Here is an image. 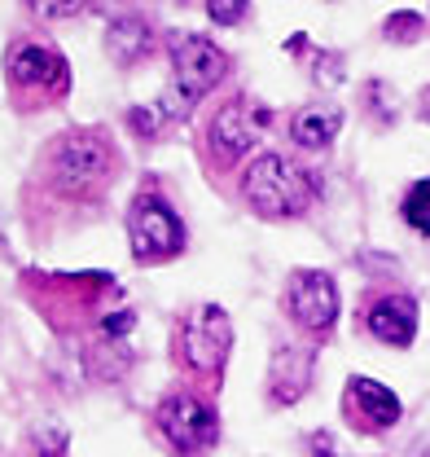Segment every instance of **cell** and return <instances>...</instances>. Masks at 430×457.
<instances>
[{
	"label": "cell",
	"mask_w": 430,
	"mask_h": 457,
	"mask_svg": "<svg viewBox=\"0 0 430 457\" xmlns=\"http://www.w3.org/2000/svg\"><path fill=\"white\" fill-rule=\"evenodd\" d=\"M207 13H211L219 27H233V22H242L246 0H207Z\"/></svg>",
	"instance_id": "e0dca14e"
},
{
	"label": "cell",
	"mask_w": 430,
	"mask_h": 457,
	"mask_svg": "<svg viewBox=\"0 0 430 457\" xmlns=\"http://www.w3.org/2000/svg\"><path fill=\"white\" fill-rule=\"evenodd\" d=\"M264 128H269V111L251 97H237L211 119V150L219 159H242L255 150Z\"/></svg>",
	"instance_id": "ba28073f"
},
{
	"label": "cell",
	"mask_w": 430,
	"mask_h": 457,
	"mask_svg": "<svg viewBox=\"0 0 430 457\" xmlns=\"http://www.w3.org/2000/svg\"><path fill=\"white\" fill-rule=\"evenodd\" d=\"M9 79L22 88H62L70 79V66L62 62L57 49L40 40H13L9 49Z\"/></svg>",
	"instance_id": "9c48e42d"
},
{
	"label": "cell",
	"mask_w": 430,
	"mask_h": 457,
	"mask_svg": "<svg viewBox=\"0 0 430 457\" xmlns=\"http://www.w3.org/2000/svg\"><path fill=\"white\" fill-rule=\"evenodd\" d=\"M154 418H159V431L180 453H203V449H211L215 436H219L215 409L203 396H194V392H171L159 404Z\"/></svg>",
	"instance_id": "5b68a950"
},
{
	"label": "cell",
	"mask_w": 430,
	"mask_h": 457,
	"mask_svg": "<svg viewBox=\"0 0 430 457\" xmlns=\"http://www.w3.org/2000/svg\"><path fill=\"white\" fill-rule=\"evenodd\" d=\"M365 326L377 343H391V347H409L418 335V303L409 295H382L369 303L365 312Z\"/></svg>",
	"instance_id": "8fae6325"
},
{
	"label": "cell",
	"mask_w": 430,
	"mask_h": 457,
	"mask_svg": "<svg viewBox=\"0 0 430 457\" xmlns=\"http://www.w3.org/2000/svg\"><path fill=\"white\" fill-rule=\"evenodd\" d=\"M422 119H426V123H430V88H426V93H422Z\"/></svg>",
	"instance_id": "d6986e66"
},
{
	"label": "cell",
	"mask_w": 430,
	"mask_h": 457,
	"mask_svg": "<svg viewBox=\"0 0 430 457\" xmlns=\"http://www.w3.org/2000/svg\"><path fill=\"white\" fill-rule=\"evenodd\" d=\"M308 387H312V352L281 347L272 356V370H269V396L277 404H294V400H303Z\"/></svg>",
	"instance_id": "7c38bea8"
},
{
	"label": "cell",
	"mask_w": 430,
	"mask_h": 457,
	"mask_svg": "<svg viewBox=\"0 0 430 457\" xmlns=\"http://www.w3.org/2000/svg\"><path fill=\"white\" fill-rule=\"evenodd\" d=\"M228 347H233V321L219 303H198L185 321V356L194 370L215 374L224 361H228Z\"/></svg>",
	"instance_id": "52a82bcc"
},
{
	"label": "cell",
	"mask_w": 430,
	"mask_h": 457,
	"mask_svg": "<svg viewBox=\"0 0 430 457\" xmlns=\"http://www.w3.org/2000/svg\"><path fill=\"white\" fill-rule=\"evenodd\" d=\"M404 220H409V228H418L422 237H430V176L426 180H418L409 194H404Z\"/></svg>",
	"instance_id": "9a60e30c"
},
{
	"label": "cell",
	"mask_w": 430,
	"mask_h": 457,
	"mask_svg": "<svg viewBox=\"0 0 430 457\" xmlns=\"http://www.w3.org/2000/svg\"><path fill=\"white\" fill-rule=\"evenodd\" d=\"M171 66H176V97L159 102L167 119L189 114V106L198 97H207L215 84L228 75V57L207 36H171Z\"/></svg>",
	"instance_id": "7a4b0ae2"
},
{
	"label": "cell",
	"mask_w": 430,
	"mask_h": 457,
	"mask_svg": "<svg viewBox=\"0 0 430 457\" xmlns=\"http://www.w3.org/2000/svg\"><path fill=\"white\" fill-rule=\"evenodd\" d=\"M128 242H132V255L141 264L171 260L185 251V225L159 194H141L128 212Z\"/></svg>",
	"instance_id": "277c9868"
},
{
	"label": "cell",
	"mask_w": 430,
	"mask_h": 457,
	"mask_svg": "<svg viewBox=\"0 0 430 457\" xmlns=\"http://www.w3.org/2000/svg\"><path fill=\"white\" fill-rule=\"evenodd\" d=\"M343 400H347V418L360 422L365 431H386V427H395L400 413H404L400 396H395L391 387L374 383V378H347Z\"/></svg>",
	"instance_id": "30bf717a"
},
{
	"label": "cell",
	"mask_w": 430,
	"mask_h": 457,
	"mask_svg": "<svg viewBox=\"0 0 430 457\" xmlns=\"http://www.w3.org/2000/svg\"><path fill=\"white\" fill-rule=\"evenodd\" d=\"M382 36H386V40H418V36H422V18L409 13V9H404V13H391L386 27H382Z\"/></svg>",
	"instance_id": "2e32d148"
},
{
	"label": "cell",
	"mask_w": 430,
	"mask_h": 457,
	"mask_svg": "<svg viewBox=\"0 0 430 457\" xmlns=\"http://www.w3.org/2000/svg\"><path fill=\"white\" fill-rule=\"evenodd\" d=\"M338 128H343V111L338 106H303V111L290 119V137H294V145H303V150H325L334 137H338Z\"/></svg>",
	"instance_id": "4fadbf2b"
},
{
	"label": "cell",
	"mask_w": 430,
	"mask_h": 457,
	"mask_svg": "<svg viewBox=\"0 0 430 457\" xmlns=\"http://www.w3.org/2000/svg\"><path fill=\"white\" fill-rule=\"evenodd\" d=\"M150 27L145 18H132V13H119L106 31V49L114 54V62H136V57L150 54Z\"/></svg>",
	"instance_id": "5bb4252c"
},
{
	"label": "cell",
	"mask_w": 430,
	"mask_h": 457,
	"mask_svg": "<svg viewBox=\"0 0 430 457\" xmlns=\"http://www.w3.org/2000/svg\"><path fill=\"white\" fill-rule=\"evenodd\" d=\"M312 176L303 168H294L285 154H260L246 176H242V194H246V203L260 212V216H269V220H285V216H299V212H308V203H312Z\"/></svg>",
	"instance_id": "6da1fadb"
},
{
	"label": "cell",
	"mask_w": 430,
	"mask_h": 457,
	"mask_svg": "<svg viewBox=\"0 0 430 457\" xmlns=\"http://www.w3.org/2000/svg\"><path fill=\"white\" fill-rule=\"evenodd\" d=\"M114 171V145L102 132H66L49 150V176L66 194H93Z\"/></svg>",
	"instance_id": "3957f363"
},
{
	"label": "cell",
	"mask_w": 430,
	"mask_h": 457,
	"mask_svg": "<svg viewBox=\"0 0 430 457\" xmlns=\"http://www.w3.org/2000/svg\"><path fill=\"white\" fill-rule=\"evenodd\" d=\"M27 9L36 18H66V13L84 9V0H27Z\"/></svg>",
	"instance_id": "ac0fdd59"
},
{
	"label": "cell",
	"mask_w": 430,
	"mask_h": 457,
	"mask_svg": "<svg viewBox=\"0 0 430 457\" xmlns=\"http://www.w3.org/2000/svg\"><path fill=\"white\" fill-rule=\"evenodd\" d=\"M285 312L303 326V330H329L338 317V286L321 269H299L285 282Z\"/></svg>",
	"instance_id": "8992f818"
}]
</instances>
